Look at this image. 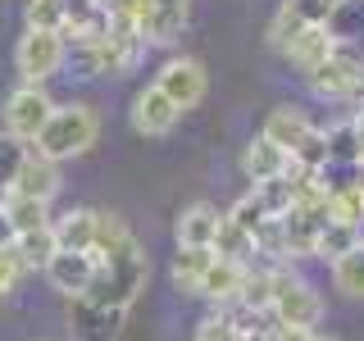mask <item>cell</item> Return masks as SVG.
<instances>
[{
	"label": "cell",
	"mask_w": 364,
	"mask_h": 341,
	"mask_svg": "<svg viewBox=\"0 0 364 341\" xmlns=\"http://www.w3.org/2000/svg\"><path fill=\"white\" fill-rule=\"evenodd\" d=\"M346 105H350V114H355V119H364V77H360V87L346 96Z\"/></svg>",
	"instance_id": "36"
},
{
	"label": "cell",
	"mask_w": 364,
	"mask_h": 341,
	"mask_svg": "<svg viewBox=\"0 0 364 341\" xmlns=\"http://www.w3.org/2000/svg\"><path fill=\"white\" fill-rule=\"evenodd\" d=\"M77 50H82V68H87L91 77H123V73H132V68H136L146 41L136 37L128 23H119V18L109 14V28L100 32L96 41L77 45Z\"/></svg>",
	"instance_id": "3"
},
{
	"label": "cell",
	"mask_w": 364,
	"mask_h": 341,
	"mask_svg": "<svg viewBox=\"0 0 364 341\" xmlns=\"http://www.w3.org/2000/svg\"><path fill=\"white\" fill-rule=\"evenodd\" d=\"M128 310H114V305H100L91 296H68V332L73 341H114L123 328Z\"/></svg>",
	"instance_id": "8"
},
{
	"label": "cell",
	"mask_w": 364,
	"mask_h": 341,
	"mask_svg": "<svg viewBox=\"0 0 364 341\" xmlns=\"http://www.w3.org/2000/svg\"><path fill=\"white\" fill-rule=\"evenodd\" d=\"M269 269H273V301H269L273 323L314 328L318 318H323V296H318L291 264H269Z\"/></svg>",
	"instance_id": "4"
},
{
	"label": "cell",
	"mask_w": 364,
	"mask_h": 341,
	"mask_svg": "<svg viewBox=\"0 0 364 341\" xmlns=\"http://www.w3.org/2000/svg\"><path fill=\"white\" fill-rule=\"evenodd\" d=\"M28 28H46V32H64V18H68V0H28L23 9Z\"/></svg>",
	"instance_id": "31"
},
{
	"label": "cell",
	"mask_w": 364,
	"mask_h": 341,
	"mask_svg": "<svg viewBox=\"0 0 364 341\" xmlns=\"http://www.w3.org/2000/svg\"><path fill=\"white\" fill-rule=\"evenodd\" d=\"M23 273H28V264L18 259V250H14V246H0V296L14 291Z\"/></svg>",
	"instance_id": "33"
},
{
	"label": "cell",
	"mask_w": 364,
	"mask_h": 341,
	"mask_svg": "<svg viewBox=\"0 0 364 341\" xmlns=\"http://www.w3.org/2000/svg\"><path fill=\"white\" fill-rule=\"evenodd\" d=\"M355 128H360V146H364V119H355Z\"/></svg>",
	"instance_id": "38"
},
{
	"label": "cell",
	"mask_w": 364,
	"mask_h": 341,
	"mask_svg": "<svg viewBox=\"0 0 364 341\" xmlns=\"http://www.w3.org/2000/svg\"><path fill=\"white\" fill-rule=\"evenodd\" d=\"M337 5H341V0H301V9L310 14V23H328Z\"/></svg>",
	"instance_id": "34"
},
{
	"label": "cell",
	"mask_w": 364,
	"mask_h": 341,
	"mask_svg": "<svg viewBox=\"0 0 364 341\" xmlns=\"http://www.w3.org/2000/svg\"><path fill=\"white\" fill-rule=\"evenodd\" d=\"M328 273H333V287L341 296H350V301H364V242L355 250H346V255H337L333 264H328Z\"/></svg>",
	"instance_id": "24"
},
{
	"label": "cell",
	"mask_w": 364,
	"mask_h": 341,
	"mask_svg": "<svg viewBox=\"0 0 364 341\" xmlns=\"http://www.w3.org/2000/svg\"><path fill=\"white\" fill-rule=\"evenodd\" d=\"M214 255H223V259H242V264H250V255H259V250H255V237H250L237 219H228V214H223L219 237H214Z\"/></svg>",
	"instance_id": "28"
},
{
	"label": "cell",
	"mask_w": 364,
	"mask_h": 341,
	"mask_svg": "<svg viewBox=\"0 0 364 341\" xmlns=\"http://www.w3.org/2000/svg\"><path fill=\"white\" fill-rule=\"evenodd\" d=\"M55 191H60V164L32 146L28 159H23V168H18V178H14V187H9V196H28V200H46V205H50Z\"/></svg>",
	"instance_id": "12"
},
{
	"label": "cell",
	"mask_w": 364,
	"mask_h": 341,
	"mask_svg": "<svg viewBox=\"0 0 364 341\" xmlns=\"http://www.w3.org/2000/svg\"><path fill=\"white\" fill-rule=\"evenodd\" d=\"M0 246H14V227L5 219V200H0Z\"/></svg>",
	"instance_id": "37"
},
{
	"label": "cell",
	"mask_w": 364,
	"mask_h": 341,
	"mask_svg": "<svg viewBox=\"0 0 364 341\" xmlns=\"http://www.w3.org/2000/svg\"><path fill=\"white\" fill-rule=\"evenodd\" d=\"M323 136H328V168H364V146H360L355 114H346L333 128H323Z\"/></svg>",
	"instance_id": "19"
},
{
	"label": "cell",
	"mask_w": 364,
	"mask_h": 341,
	"mask_svg": "<svg viewBox=\"0 0 364 341\" xmlns=\"http://www.w3.org/2000/svg\"><path fill=\"white\" fill-rule=\"evenodd\" d=\"M250 191H255V196L264 200V210L273 214V219H282V214H287L291 205H296V187H291V168H287V173H282V178L255 182V187H250Z\"/></svg>",
	"instance_id": "29"
},
{
	"label": "cell",
	"mask_w": 364,
	"mask_h": 341,
	"mask_svg": "<svg viewBox=\"0 0 364 341\" xmlns=\"http://www.w3.org/2000/svg\"><path fill=\"white\" fill-rule=\"evenodd\" d=\"M28 151H32L28 141L0 132V200L9 196V187H14V178H18V168H23V159H28Z\"/></svg>",
	"instance_id": "30"
},
{
	"label": "cell",
	"mask_w": 364,
	"mask_h": 341,
	"mask_svg": "<svg viewBox=\"0 0 364 341\" xmlns=\"http://www.w3.org/2000/svg\"><path fill=\"white\" fill-rule=\"evenodd\" d=\"M100 136V114L96 105H87V100H73V105H55L50 119H46L41 136L32 146H37L41 155H50L55 164H64V159H77L87 155L91 146H96Z\"/></svg>",
	"instance_id": "1"
},
{
	"label": "cell",
	"mask_w": 364,
	"mask_h": 341,
	"mask_svg": "<svg viewBox=\"0 0 364 341\" xmlns=\"http://www.w3.org/2000/svg\"><path fill=\"white\" fill-rule=\"evenodd\" d=\"M187 18H191V0H155L151 18L141 28V41L146 45H173L182 37V28H187Z\"/></svg>",
	"instance_id": "16"
},
{
	"label": "cell",
	"mask_w": 364,
	"mask_h": 341,
	"mask_svg": "<svg viewBox=\"0 0 364 341\" xmlns=\"http://www.w3.org/2000/svg\"><path fill=\"white\" fill-rule=\"evenodd\" d=\"M259 132H264L273 146H282V151L291 155L296 146L314 132V123H310V114H305L301 105H278V109H269V119H264V128H259Z\"/></svg>",
	"instance_id": "18"
},
{
	"label": "cell",
	"mask_w": 364,
	"mask_h": 341,
	"mask_svg": "<svg viewBox=\"0 0 364 341\" xmlns=\"http://www.w3.org/2000/svg\"><path fill=\"white\" fill-rule=\"evenodd\" d=\"M14 250H18V259H23L28 269H46L55 255H60V237H55V223H50V227H37V232L14 237Z\"/></svg>",
	"instance_id": "26"
},
{
	"label": "cell",
	"mask_w": 364,
	"mask_h": 341,
	"mask_svg": "<svg viewBox=\"0 0 364 341\" xmlns=\"http://www.w3.org/2000/svg\"><path fill=\"white\" fill-rule=\"evenodd\" d=\"M360 242H364L360 227H350V223H333V219H328V223H323V232H318V242H314V255L323 259V264H333L337 255L355 250Z\"/></svg>",
	"instance_id": "27"
},
{
	"label": "cell",
	"mask_w": 364,
	"mask_h": 341,
	"mask_svg": "<svg viewBox=\"0 0 364 341\" xmlns=\"http://www.w3.org/2000/svg\"><path fill=\"white\" fill-rule=\"evenodd\" d=\"M96 227H100V210H68L55 219V237L60 250H91L96 246Z\"/></svg>",
	"instance_id": "21"
},
{
	"label": "cell",
	"mask_w": 364,
	"mask_h": 341,
	"mask_svg": "<svg viewBox=\"0 0 364 341\" xmlns=\"http://www.w3.org/2000/svg\"><path fill=\"white\" fill-rule=\"evenodd\" d=\"M5 219L14 227V237L37 232V227H50V205L46 200H28V196H5Z\"/></svg>",
	"instance_id": "25"
},
{
	"label": "cell",
	"mask_w": 364,
	"mask_h": 341,
	"mask_svg": "<svg viewBox=\"0 0 364 341\" xmlns=\"http://www.w3.org/2000/svg\"><path fill=\"white\" fill-rule=\"evenodd\" d=\"M337 50H341V41L333 37V28H328V23H310V28L287 45V60L301 68V73H310V68H318L323 60H333Z\"/></svg>",
	"instance_id": "15"
},
{
	"label": "cell",
	"mask_w": 364,
	"mask_h": 341,
	"mask_svg": "<svg viewBox=\"0 0 364 341\" xmlns=\"http://www.w3.org/2000/svg\"><path fill=\"white\" fill-rule=\"evenodd\" d=\"M128 119H132V132H141V136H168V132L178 128L182 109H178L173 100H168L164 91L151 82V87H141V91L132 96Z\"/></svg>",
	"instance_id": "10"
},
{
	"label": "cell",
	"mask_w": 364,
	"mask_h": 341,
	"mask_svg": "<svg viewBox=\"0 0 364 341\" xmlns=\"http://www.w3.org/2000/svg\"><path fill=\"white\" fill-rule=\"evenodd\" d=\"M228 219H237V223H242V227H246V232H250V237H259V227H264V223L273 219V214L264 210V200H259V196H255V191H246V196H242V200H237V205H232V210H228Z\"/></svg>",
	"instance_id": "32"
},
{
	"label": "cell",
	"mask_w": 364,
	"mask_h": 341,
	"mask_svg": "<svg viewBox=\"0 0 364 341\" xmlns=\"http://www.w3.org/2000/svg\"><path fill=\"white\" fill-rule=\"evenodd\" d=\"M50 109H55V100L46 96V87H32V82H18L14 91H9V100H5V109H0V123H5V132L9 136H18V141H37L41 128H46V119H50Z\"/></svg>",
	"instance_id": "6"
},
{
	"label": "cell",
	"mask_w": 364,
	"mask_h": 341,
	"mask_svg": "<svg viewBox=\"0 0 364 341\" xmlns=\"http://www.w3.org/2000/svg\"><path fill=\"white\" fill-rule=\"evenodd\" d=\"M41 273L50 278V287H55V291H64V296H82V291H91V282H96L100 259H96V250H60V255H55Z\"/></svg>",
	"instance_id": "11"
},
{
	"label": "cell",
	"mask_w": 364,
	"mask_h": 341,
	"mask_svg": "<svg viewBox=\"0 0 364 341\" xmlns=\"http://www.w3.org/2000/svg\"><path fill=\"white\" fill-rule=\"evenodd\" d=\"M219 223H223V214L214 210L210 200H196V205H187V210L178 214V223H173V242H178V246H210V250H214Z\"/></svg>",
	"instance_id": "14"
},
{
	"label": "cell",
	"mask_w": 364,
	"mask_h": 341,
	"mask_svg": "<svg viewBox=\"0 0 364 341\" xmlns=\"http://www.w3.org/2000/svg\"><path fill=\"white\" fill-rule=\"evenodd\" d=\"M291 168V155L282 151V146H273L264 132L259 136H250L246 141V151H242V173L250 182H269V178H282Z\"/></svg>",
	"instance_id": "17"
},
{
	"label": "cell",
	"mask_w": 364,
	"mask_h": 341,
	"mask_svg": "<svg viewBox=\"0 0 364 341\" xmlns=\"http://www.w3.org/2000/svg\"><path fill=\"white\" fill-rule=\"evenodd\" d=\"M360 77H364V60L350 50V45H341L333 60H323L318 68L305 73V82H310V91L318 100H346L350 91L360 87Z\"/></svg>",
	"instance_id": "9"
},
{
	"label": "cell",
	"mask_w": 364,
	"mask_h": 341,
	"mask_svg": "<svg viewBox=\"0 0 364 341\" xmlns=\"http://www.w3.org/2000/svg\"><path fill=\"white\" fill-rule=\"evenodd\" d=\"M305 28H310V14L301 9V0H282L278 14L269 18V45H273L278 55H287V45L301 37Z\"/></svg>",
	"instance_id": "22"
},
{
	"label": "cell",
	"mask_w": 364,
	"mask_h": 341,
	"mask_svg": "<svg viewBox=\"0 0 364 341\" xmlns=\"http://www.w3.org/2000/svg\"><path fill=\"white\" fill-rule=\"evenodd\" d=\"M328 219L364 227V178H350V182H341V187H333V196H328Z\"/></svg>",
	"instance_id": "23"
},
{
	"label": "cell",
	"mask_w": 364,
	"mask_h": 341,
	"mask_svg": "<svg viewBox=\"0 0 364 341\" xmlns=\"http://www.w3.org/2000/svg\"><path fill=\"white\" fill-rule=\"evenodd\" d=\"M155 87L164 91L182 114H187V109H196L200 100H205V91H210V73H205V64L191 60V55H173V60L159 64Z\"/></svg>",
	"instance_id": "7"
},
{
	"label": "cell",
	"mask_w": 364,
	"mask_h": 341,
	"mask_svg": "<svg viewBox=\"0 0 364 341\" xmlns=\"http://www.w3.org/2000/svg\"><path fill=\"white\" fill-rule=\"evenodd\" d=\"M310 341H337V337H318V332H314V337H310Z\"/></svg>",
	"instance_id": "39"
},
{
	"label": "cell",
	"mask_w": 364,
	"mask_h": 341,
	"mask_svg": "<svg viewBox=\"0 0 364 341\" xmlns=\"http://www.w3.org/2000/svg\"><path fill=\"white\" fill-rule=\"evenodd\" d=\"M314 328H287V323H273L269 328V341H310Z\"/></svg>",
	"instance_id": "35"
},
{
	"label": "cell",
	"mask_w": 364,
	"mask_h": 341,
	"mask_svg": "<svg viewBox=\"0 0 364 341\" xmlns=\"http://www.w3.org/2000/svg\"><path fill=\"white\" fill-rule=\"evenodd\" d=\"M246 273H250V264H242V259L214 255V264H210V273H205V282H200V296L214 301V305H237L242 301V287H246Z\"/></svg>",
	"instance_id": "13"
},
{
	"label": "cell",
	"mask_w": 364,
	"mask_h": 341,
	"mask_svg": "<svg viewBox=\"0 0 364 341\" xmlns=\"http://www.w3.org/2000/svg\"><path fill=\"white\" fill-rule=\"evenodd\" d=\"M68 55V37L64 32H46V28H23V37L14 45V64H18V77L32 87H46L55 73H60Z\"/></svg>",
	"instance_id": "5"
},
{
	"label": "cell",
	"mask_w": 364,
	"mask_h": 341,
	"mask_svg": "<svg viewBox=\"0 0 364 341\" xmlns=\"http://www.w3.org/2000/svg\"><path fill=\"white\" fill-rule=\"evenodd\" d=\"M146 282H151V255L141 250V242L123 246L119 255H105L100 259V273L96 282H91V301L100 305H114V310H132L136 296L146 291Z\"/></svg>",
	"instance_id": "2"
},
{
	"label": "cell",
	"mask_w": 364,
	"mask_h": 341,
	"mask_svg": "<svg viewBox=\"0 0 364 341\" xmlns=\"http://www.w3.org/2000/svg\"><path fill=\"white\" fill-rule=\"evenodd\" d=\"M214 264V250L210 246H178V255H173V287L178 291H187V296H200V282H205V273H210Z\"/></svg>",
	"instance_id": "20"
}]
</instances>
